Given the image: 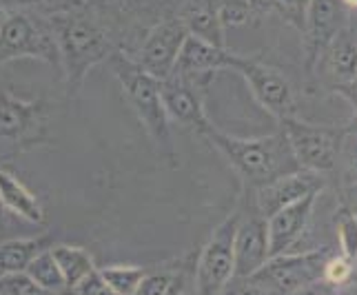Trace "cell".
<instances>
[{
	"label": "cell",
	"instance_id": "obj_4",
	"mask_svg": "<svg viewBox=\"0 0 357 295\" xmlns=\"http://www.w3.org/2000/svg\"><path fill=\"white\" fill-rule=\"evenodd\" d=\"M36 58L60 67V54L49 20L20 7H0V65Z\"/></svg>",
	"mask_w": 357,
	"mask_h": 295
},
{
	"label": "cell",
	"instance_id": "obj_35",
	"mask_svg": "<svg viewBox=\"0 0 357 295\" xmlns=\"http://www.w3.org/2000/svg\"><path fill=\"white\" fill-rule=\"evenodd\" d=\"M340 3L347 9H357V0H340Z\"/></svg>",
	"mask_w": 357,
	"mask_h": 295
},
{
	"label": "cell",
	"instance_id": "obj_30",
	"mask_svg": "<svg viewBox=\"0 0 357 295\" xmlns=\"http://www.w3.org/2000/svg\"><path fill=\"white\" fill-rule=\"evenodd\" d=\"M218 295H271L262 285H257L253 278H231L229 285Z\"/></svg>",
	"mask_w": 357,
	"mask_h": 295
},
{
	"label": "cell",
	"instance_id": "obj_27",
	"mask_svg": "<svg viewBox=\"0 0 357 295\" xmlns=\"http://www.w3.org/2000/svg\"><path fill=\"white\" fill-rule=\"evenodd\" d=\"M0 295H54L24 273H0Z\"/></svg>",
	"mask_w": 357,
	"mask_h": 295
},
{
	"label": "cell",
	"instance_id": "obj_9",
	"mask_svg": "<svg viewBox=\"0 0 357 295\" xmlns=\"http://www.w3.org/2000/svg\"><path fill=\"white\" fill-rule=\"evenodd\" d=\"M187 27L178 14H169L160 18L153 27L142 36V40L135 45L129 54L149 76L155 80H165L174 73L176 60L180 56V49L187 40Z\"/></svg>",
	"mask_w": 357,
	"mask_h": 295
},
{
	"label": "cell",
	"instance_id": "obj_11",
	"mask_svg": "<svg viewBox=\"0 0 357 295\" xmlns=\"http://www.w3.org/2000/svg\"><path fill=\"white\" fill-rule=\"evenodd\" d=\"M347 7L340 0H309L304 11L302 22V52H304V65L313 73L319 56L331 45L335 36L349 27Z\"/></svg>",
	"mask_w": 357,
	"mask_h": 295
},
{
	"label": "cell",
	"instance_id": "obj_28",
	"mask_svg": "<svg viewBox=\"0 0 357 295\" xmlns=\"http://www.w3.org/2000/svg\"><path fill=\"white\" fill-rule=\"evenodd\" d=\"M355 262L349 260V257H344L342 253L340 255H331L326 260V266H324V273H322V282L328 287H342L347 285V282L353 278V271H355Z\"/></svg>",
	"mask_w": 357,
	"mask_h": 295
},
{
	"label": "cell",
	"instance_id": "obj_23",
	"mask_svg": "<svg viewBox=\"0 0 357 295\" xmlns=\"http://www.w3.org/2000/svg\"><path fill=\"white\" fill-rule=\"evenodd\" d=\"M98 273L116 295H135L146 275V268L135 264H109L98 268Z\"/></svg>",
	"mask_w": 357,
	"mask_h": 295
},
{
	"label": "cell",
	"instance_id": "obj_14",
	"mask_svg": "<svg viewBox=\"0 0 357 295\" xmlns=\"http://www.w3.org/2000/svg\"><path fill=\"white\" fill-rule=\"evenodd\" d=\"M238 54L231 52V49L211 45L202 38H195V36H187L176 60L174 73L198 84L200 89H206L215 73L222 69H233Z\"/></svg>",
	"mask_w": 357,
	"mask_h": 295
},
{
	"label": "cell",
	"instance_id": "obj_32",
	"mask_svg": "<svg viewBox=\"0 0 357 295\" xmlns=\"http://www.w3.org/2000/svg\"><path fill=\"white\" fill-rule=\"evenodd\" d=\"M337 96H342L344 100H347V103L353 107V112H355V116H357V73H355L353 82L347 84V87H342V89L337 91Z\"/></svg>",
	"mask_w": 357,
	"mask_h": 295
},
{
	"label": "cell",
	"instance_id": "obj_8",
	"mask_svg": "<svg viewBox=\"0 0 357 295\" xmlns=\"http://www.w3.org/2000/svg\"><path fill=\"white\" fill-rule=\"evenodd\" d=\"M240 222V211L229 215L222 225H218L211 238L202 247L195 260V280L193 287L198 295H218L222 291L236 271V255H233V238Z\"/></svg>",
	"mask_w": 357,
	"mask_h": 295
},
{
	"label": "cell",
	"instance_id": "obj_33",
	"mask_svg": "<svg viewBox=\"0 0 357 295\" xmlns=\"http://www.w3.org/2000/svg\"><path fill=\"white\" fill-rule=\"evenodd\" d=\"M342 202L347 204V206L351 209V211L357 215V184H355V187H349V189H347V193H344Z\"/></svg>",
	"mask_w": 357,
	"mask_h": 295
},
{
	"label": "cell",
	"instance_id": "obj_17",
	"mask_svg": "<svg viewBox=\"0 0 357 295\" xmlns=\"http://www.w3.org/2000/svg\"><path fill=\"white\" fill-rule=\"evenodd\" d=\"M319 193H311L302 198L300 202L289 204L280 209L273 215L266 218V231H268V251L271 257L280 253H289L293 247L302 240L306 227L311 222L313 206L317 202Z\"/></svg>",
	"mask_w": 357,
	"mask_h": 295
},
{
	"label": "cell",
	"instance_id": "obj_29",
	"mask_svg": "<svg viewBox=\"0 0 357 295\" xmlns=\"http://www.w3.org/2000/svg\"><path fill=\"white\" fill-rule=\"evenodd\" d=\"M306 5H309V0H271V9L278 11L282 18L298 29H302Z\"/></svg>",
	"mask_w": 357,
	"mask_h": 295
},
{
	"label": "cell",
	"instance_id": "obj_3",
	"mask_svg": "<svg viewBox=\"0 0 357 295\" xmlns=\"http://www.w3.org/2000/svg\"><path fill=\"white\" fill-rule=\"evenodd\" d=\"M109 69L120 82L122 93H125L127 103L131 105L133 114L142 122L144 131L155 146V153L167 160L171 165H178V151L171 136V120L167 116V109L162 103V91H160V80L149 76L135 60L118 49L107 60Z\"/></svg>",
	"mask_w": 357,
	"mask_h": 295
},
{
	"label": "cell",
	"instance_id": "obj_20",
	"mask_svg": "<svg viewBox=\"0 0 357 295\" xmlns=\"http://www.w3.org/2000/svg\"><path fill=\"white\" fill-rule=\"evenodd\" d=\"M195 280V262L178 266H160L149 271L142 280V285L135 295H187L189 287Z\"/></svg>",
	"mask_w": 357,
	"mask_h": 295
},
{
	"label": "cell",
	"instance_id": "obj_31",
	"mask_svg": "<svg viewBox=\"0 0 357 295\" xmlns=\"http://www.w3.org/2000/svg\"><path fill=\"white\" fill-rule=\"evenodd\" d=\"M73 293H76V295H116L112 289L107 287V282L100 278L98 268L93 273H89L87 278H84L82 282H78V285L73 287Z\"/></svg>",
	"mask_w": 357,
	"mask_h": 295
},
{
	"label": "cell",
	"instance_id": "obj_15",
	"mask_svg": "<svg viewBox=\"0 0 357 295\" xmlns=\"http://www.w3.org/2000/svg\"><path fill=\"white\" fill-rule=\"evenodd\" d=\"M160 91H162V103L169 120L180 122L182 127L200 133V136H206L213 129L204 112V89H200L198 84L178 76V73H171L169 78L160 80Z\"/></svg>",
	"mask_w": 357,
	"mask_h": 295
},
{
	"label": "cell",
	"instance_id": "obj_37",
	"mask_svg": "<svg viewBox=\"0 0 357 295\" xmlns=\"http://www.w3.org/2000/svg\"><path fill=\"white\" fill-rule=\"evenodd\" d=\"M353 169H355V174H357V144H355V149H353Z\"/></svg>",
	"mask_w": 357,
	"mask_h": 295
},
{
	"label": "cell",
	"instance_id": "obj_2",
	"mask_svg": "<svg viewBox=\"0 0 357 295\" xmlns=\"http://www.w3.org/2000/svg\"><path fill=\"white\" fill-rule=\"evenodd\" d=\"M204 138L225 156L242 180L246 193H253L262 184L300 169L282 131L262 138H236L213 127Z\"/></svg>",
	"mask_w": 357,
	"mask_h": 295
},
{
	"label": "cell",
	"instance_id": "obj_22",
	"mask_svg": "<svg viewBox=\"0 0 357 295\" xmlns=\"http://www.w3.org/2000/svg\"><path fill=\"white\" fill-rule=\"evenodd\" d=\"M49 251H52L54 260H56L69 289H73L78 282H82L89 273L96 271L93 257L89 255L87 249L73 247V244H52Z\"/></svg>",
	"mask_w": 357,
	"mask_h": 295
},
{
	"label": "cell",
	"instance_id": "obj_26",
	"mask_svg": "<svg viewBox=\"0 0 357 295\" xmlns=\"http://www.w3.org/2000/svg\"><path fill=\"white\" fill-rule=\"evenodd\" d=\"M0 7H20V9L36 11V14H40L45 18H52L87 5L82 0H0Z\"/></svg>",
	"mask_w": 357,
	"mask_h": 295
},
{
	"label": "cell",
	"instance_id": "obj_5",
	"mask_svg": "<svg viewBox=\"0 0 357 295\" xmlns=\"http://www.w3.org/2000/svg\"><path fill=\"white\" fill-rule=\"evenodd\" d=\"M105 22L122 52L131 54L135 40L169 14H178L184 0H82Z\"/></svg>",
	"mask_w": 357,
	"mask_h": 295
},
{
	"label": "cell",
	"instance_id": "obj_24",
	"mask_svg": "<svg viewBox=\"0 0 357 295\" xmlns=\"http://www.w3.org/2000/svg\"><path fill=\"white\" fill-rule=\"evenodd\" d=\"M24 273H27L36 282V285H40L49 293H60V291L69 289L49 249H43L38 255H36L33 260L27 264V268H24Z\"/></svg>",
	"mask_w": 357,
	"mask_h": 295
},
{
	"label": "cell",
	"instance_id": "obj_10",
	"mask_svg": "<svg viewBox=\"0 0 357 295\" xmlns=\"http://www.w3.org/2000/svg\"><path fill=\"white\" fill-rule=\"evenodd\" d=\"M233 71H238L246 80L253 98L278 122L298 116V98H295V89L284 73H280V69L268 67V65L260 63L257 58H246V56L238 54Z\"/></svg>",
	"mask_w": 357,
	"mask_h": 295
},
{
	"label": "cell",
	"instance_id": "obj_21",
	"mask_svg": "<svg viewBox=\"0 0 357 295\" xmlns=\"http://www.w3.org/2000/svg\"><path fill=\"white\" fill-rule=\"evenodd\" d=\"M52 240L43 238H14L0 242V273H20L43 249L52 247Z\"/></svg>",
	"mask_w": 357,
	"mask_h": 295
},
{
	"label": "cell",
	"instance_id": "obj_16",
	"mask_svg": "<svg viewBox=\"0 0 357 295\" xmlns=\"http://www.w3.org/2000/svg\"><path fill=\"white\" fill-rule=\"evenodd\" d=\"M233 255H236L233 278L253 275L271 257L266 218L257 213L251 204H249V213H240L236 238H233Z\"/></svg>",
	"mask_w": 357,
	"mask_h": 295
},
{
	"label": "cell",
	"instance_id": "obj_34",
	"mask_svg": "<svg viewBox=\"0 0 357 295\" xmlns=\"http://www.w3.org/2000/svg\"><path fill=\"white\" fill-rule=\"evenodd\" d=\"M295 295H328L324 289H317V285H313V287H309V289H304V291H300V293H295Z\"/></svg>",
	"mask_w": 357,
	"mask_h": 295
},
{
	"label": "cell",
	"instance_id": "obj_7",
	"mask_svg": "<svg viewBox=\"0 0 357 295\" xmlns=\"http://www.w3.org/2000/svg\"><path fill=\"white\" fill-rule=\"evenodd\" d=\"M333 255L331 249H315L304 253H280L257 268L249 278L262 285L271 295H295L322 282L326 260Z\"/></svg>",
	"mask_w": 357,
	"mask_h": 295
},
{
	"label": "cell",
	"instance_id": "obj_12",
	"mask_svg": "<svg viewBox=\"0 0 357 295\" xmlns=\"http://www.w3.org/2000/svg\"><path fill=\"white\" fill-rule=\"evenodd\" d=\"M47 105L43 100H22L0 91V140L16 146H31L45 138Z\"/></svg>",
	"mask_w": 357,
	"mask_h": 295
},
{
	"label": "cell",
	"instance_id": "obj_36",
	"mask_svg": "<svg viewBox=\"0 0 357 295\" xmlns=\"http://www.w3.org/2000/svg\"><path fill=\"white\" fill-rule=\"evenodd\" d=\"M5 227V206H3V202H0V229Z\"/></svg>",
	"mask_w": 357,
	"mask_h": 295
},
{
	"label": "cell",
	"instance_id": "obj_6",
	"mask_svg": "<svg viewBox=\"0 0 357 295\" xmlns=\"http://www.w3.org/2000/svg\"><path fill=\"white\" fill-rule=\"evenodd\" d=\"M280 125V131L287 136L300 169L322 176L337 167V158L342 153V144L349 129L313 125V122L300 120L298 116L282 120Z\"/></svg>",
	"mask_w": 357,
	"mask_h": 295
},
{
	"label": "cell",
	"instance_id": "obj_1",
	"mask_svg": "<svg viewBox=\"0 0 357 295\" xmlns=\"http://www.w3.org/2000/svg\"><path fill=\"white\" fill-rule=\"evenodd\" d=\"M47 20L52 24L58 45L60 69L65 73L67 93L76 96L82 89L87 73L93 67L107 63L120 47L105 27V22L89 7L73 9Z\"/></svg>",
	"mask_w": 357,
	"mask_h": 295
},
{
	"label": "cell",
	"instance_id": "obj_13",
	"mask_svg": "<svg viewBox=\"0 0 357 295\" xmlns=\"http://www.w3.org/2000/svg\"><path fill=\"white\" fill-rule=\"evenodd\" d=\"M322 189H324L322 176L313 174V171H306V169H298V171H291V174H284L262 184L260 189H255L253 193H246V195L251 198V206L255 211L268 218L275 211H280V209L300 202L306 195L319 193Z\"/></svg>",
	"mask_w": 357,
	"mask_h": 295
},
{
	"label": "cell",
	"instance_id": "obj_18",
	"mask_svg": "<svg viewBox=\"0 0 357 295\" xmlns=\"http://www.w3.org/2000/svg\"><path fill=\"white\" fill-rule=\"evenodd\" d=\"M313 71H319V76H322L326 87L333 93L353 82L357 73V36L351 27L342 29L331 40L324 54L319 56Z\"/></svg>",
	"mask_w": 357,
	"mask_h": 295
},
{
	"label": "cell",
	"instance_id": "obj_19",
	"mask_svg": "<svg viewBox=\"0 0 357 295\" xmlns=\"http://www.w3.org/2000/svg\"><path fill=\"white\" fill-rule=\"evenodd\" d=\"M0 202L5 211H11L14 215L27 220L31 225H45L47 213L40 198L33 191L27 189V184L18 180L11 171H7L0 165Z\"/></svg>",
	"mask_w": 357,
	"mask_h": 295
},
{
	"label": "cell",
	"instance_id": "obj_25",
	"mask_svg": "<svg viewBox=\"0 0 357 295\" xmlns=\"http://www.w3.org/2000/svg\"><path fill=\"white\" fill-rule=\"evenodd\" d=\"M335 227H337L340 253L344 257H349V260L357 262V215L344 202L337 209Z\"/></svg>",
	"mask_w": 357,
	"mask_h": 295
}]
</instances>
